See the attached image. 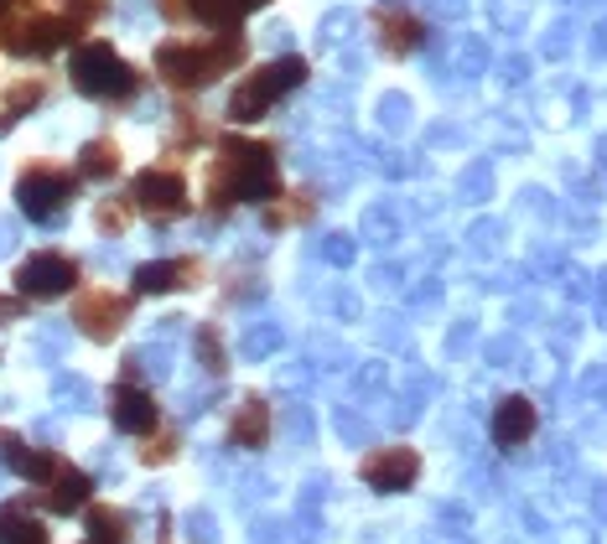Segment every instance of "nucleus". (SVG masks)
<instances>
[{
	"label": "nucleus",
	"instance_id": "f257e3e1",
	"mask_svg": "<svg viewBox=\"0 0 607 544\" xmlns=\"http://www.w3.org/2000/svg\"><path fill=\"white\" fill-rule=\"evenodd\" d=\"M239 53H244L239 32H224L218 42H203V47H193V42H167L157 53V68L176 89H203V83H214L224 68H234Z\"/></svg>",
	"mask_w": 607,
	"mask_h": 544
},
{
	"label": "nucleus",
	"instance_id": "f03ea898",
	"mask_svg": "<svg viewBox=\"0 0 607 544\" xmlns=\"http://www.w3.org/2000/svg\"><path fill=\"white\" fill-rule=\"evenodd\" d=\"M271 193H275L271 146L229 140V146H224V161L214 166V202H224V197H271Z\"/></svg>",
	"mask_w": 607,
	"mask_h": 544
},
{
	"label": "nucleus",
	"instance_id": "7ed1b4c3",
	"mask_svg": "<svg viewBox=\"0 0 607 544\" xmlns=\"http://www.w3.org/2000/svg\"><path fill=\"white\" fill-rule=\"evenodd\" d=\"M307 78V68L296 58H280V62H271V68H260L255 78H244L234 89V99H229V115L234 119H255V115H265L271 109V99H280L286 89H296Z\"/></svg>",
	"mask_w": 607,
	"mask_h": 544
},
{
	"label": "nucleus",
	"instance_id": "20e7f679",
	"mask_svg": "<svg viewBox=\"0 0 607 544\" xmlns=\"http://www.w3.org/2000/svg\"><path fill=\"white\" fill-rule=\"evenodd\" d=\"M73 83L94 99H119V94L136 89V73H130L104 42H94V47H79V58H73Z\"/></svg>",
	"mask_w": 607,
	"mask_h": 544
},
{
	"label": "nucleus",
	"instance_id": "39448f33",
	"mask_svg": "<svg viewBox=\"0 0 607 544\" xmlns=\"http://www.w3.org/2000/svg\"><path fill=\"white\" fill-rule=\"evenodd\" d=\"M415 477H421V456L411 447H385L374 456H364V483L374 493H405Z\"/></svg>",
	"mask_w": 607,
	"mask_h": 544
},
{
	"label": "nucleus",
	"instance_id": "423d86ee",
	"mask_svg": "<svg viewBox=\"0 0 607 544\" xmlns=\"http://www.w3.org/2000/svg\"><path fill=\"white\" fill-rule=\"evenodd\" d=\"M73 280H79V270L62 254H32L16 275L21 296H62V291H73Z\"/></svg>",
	"mask_w": 607,
	"mask_h": 544
},
{
	"label": "nucleus",
	"instance_id": "0eeeda50",
	"mask_svg": "<svg viewBox=\"0 0 607 544\" xmlns=\"http://www.w3.org/2000/svg\"><path fill=\"white\" fill-rule=\"evenodd\" d=\"M68 176L62 172H53V166H32V172L21 176V187H16V197H21V208L32 218H53L68 202Z\"/></svg>",
	"mask_w": 607,
	"mask_h": 544
},
{
	"label": "nucleus",
	"instance_id": "6e6552de",
	"mask_svg": "<svg viewBox=\"0 0 607 544\" xmlns=\"http://www.w3.org/2000/svg\"><path fill=\"white\" fill-rule=\"evenodd\" d=\"M136 202L146 208V213H182L187 208V187H182V176L172 172H146L136 176Z\"/></svg>",
	"mask_w": 607,
	"mask_h": 544
},
{
	"label": "nucleus",
	"instance_id": "1a4fd4ad",
	"mask_svg": "<svg viewBox=\"0 0 607 544\" xmlns=\"http://www.w3.org/2000/svg\"><path fill=\"white\" fill-rule=\"evenodd\" d=\"M110 409H115V426L125 430V436H151V426H157V400H151L146 389L119 384Z\"/></svg>",
	"mask_w": 607,
	"mask_h": 544
},
{
	"label": "nucleus",
	"instance_id": "9d476101",
	"mask_svg": "<svg viewBox=\"0 0 607 544\" xmlns=\"http://www.w3.org/2000/svg\"><path fill=\"white\" fill-rule=\"evenodd\" d=\"M529 430H535V409H529V400H504L499 405V415H493V441L504 451H514L519 441H529Z\"/></svg>",
	"mask_w": 607,
	"mask_h": 544
},
{
	"label": "nucleus",
	"instance_id": "9b49d317",
	"mask_svg": "<svg viewBox=\"0 0 607 544\" xmlns=\"http://www.w3.org/2000/svg\"><path fill=\"white\" fill-rule=\"evenodd\" d=\"M119 322H125V301H119V296L99 291V296H89V301L79 306V327L89 332V337H99V343H104V337H115Z\"/></svg>",
	"mask_w": 607,
	"mask_h": 544
},
{
	"label": "nucleus",
	"instance_id": "f8f14e48",
	"mask_svg": "<svg viewBox=\"0 0 607 544\" xmlns=\"http://www.w3.org/2000/svg\"><path fill=\"white\" fill-rule=\"evenodd\" d=\"M89 493H94V483L83 477V472H73V466H62L58 477L47 483V493H42V504L53 508V513H73V508L89 504Z\"/></svg>",
	"mask_w": 607,
	"mask_h": 544
},
{
	"label": "nucleus",
	"instance_id": "ddd939ff",
	"mask_svg": "<svg viewBox=\"0 0 607 544\" xmlns=\"http://www.w3.org/2000/svg\"><path fill=\"white\" fill-rule=\"evenodd\" d=\"M229 436L239 447H265L271 441V405L265 400H244L234 409V420H229Z\"/></svg>",
	"mask_w": 607,
	"mask_h": 544
},
{
	"label": "nucleus",
	"instance_id": "4468645a",
	"mask_svg": "<svg viewBox=\"0 0 607 544\" xmlns=\"http://www.w3.org/2000/svg\"><path fill=\"white\" fill-rule=\"evenodd\" d=\"M379 42H385L390 53H411L415 42H421V21H415L411 11L385 5V11H379Z\"/></svg>",
	"mask_w": 607,
	"mask_h": 544
},
{
	"label": "nucleus",
	"instance_id": "2eb2a0df",
	"mask_svg": "<svg viewBox=\"0 0 607 544\" xmlns=\"http://www.w3.org/2000/svg\"><path fill=\"white\" fill-rule=\"evenodd\" d=\"M197 265H187V259H161V265H140L136 270V291H172V286H182V280H193Z\"/></svg>",
	"mask_w": 607,
	"mask_h": 544
},
{
	"label": "nucleus",
	"instance_id": "dca6fc26",
	"mask_svg": "<svg viewBox=\"0 0 607 544\" xmlns=\"http://www.w3.org/2000/svg\"><path fill=\"white\" fill-rule=\"evenodd\" d=\"M0 544H47V524L26 519L21 508H0Z\"/></svg>",
	"mask_w": 607,
	"mask_h": 544
},
{
	"label": "nucleus",
	"instance_id": "f3484780",
	"mask_svg": "<svg viewBox=\"0 0 607 544\" xmlns=\"http://www.w3.org/2000/svg\"><path fill=\"white\" fill-rule=\"evenodd\" d=\"M89 540L94 544H125L130 540V519L119 508H89Z\"/></svg>",
	"mask_w": 607,
	"mask_h": 544
},
{
	"label": "nucleus",
	"instance_id": "a211bd4d",
	"mask_svg": "<svg viewBox=\"0 0 607 544\" xmlns=\"http://www.w3.org/2000/svg\"><path fill=\"white\" fill-rule=\"evenodd\" d=\"M110 172H115V146L94 140V146L83 151V176H110Z\"/></svg>",
	"mask_w": 607,
	"mask_h": 544
},
{
	"label": "nucleus",
	"instance_id": "6ab92c4d",
	"mask_svg": "<svg viewBox=\"0 0 607 544\" xmlns=\"http://www.w3.org/2000/svg\"><path fill=\"white\" fill-rule=\"evenodd\" d=\"M172 436H161L157 447H151V441H146V447H140V462H167V456H172Z\"/></svg>",
	"mask_w": 607,
	"mask_h": 544
},
{
	"label": "nucleus",
	"instance_id": "aec40b11",
	"mask_svg": "<svg viewBox=\"0 0 607 544\" xmlns=\"http://www.w3.org/2000/svg\"><path fill=\"white\" fill-rule=\"evenodd\" d=\"M11 316H21L16 301H0V322H11Z\"/></svg>",
	"mask_w": 607,
	"mask_h": 544
}]
</instances>
